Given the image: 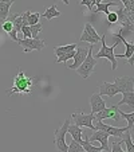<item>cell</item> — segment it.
I'll return each instance as SVG.
<instances>
[{"mask_svg":"<svg viewBox=\"0 0 134 152\" xmlns=\"http://www.w3.org/2000/svg\"><path fill=\"white\" fill-rule=\"evenodd\" d=\"M32 82L34 80L31 77H27L23 70H19V73L14 77V85L7 94H30L32 90Z\"/></svg>","mask_w":134,"mask_h":152,"instance_id":"6da1fadb","label":"cell"},{"mask_svg":"<svg viewBox=\"0 0 134 152\" xmlns=\"http://www.w3.org/2000/svg\"><path fill=\"white\" fill-rule=\"evenodd\" d=\"M115 43L113 45V46H106V37L105 35H102L101 37V42H102V47H101V50L97 53V55H95L94 58H97V59H99V58H106V59H109L111 62V70H117V58H115V54H114V49L118 46V45H121V40L118 39V38H115Z\"/></svg>","mask_w":134,"mask_h":152,"instance_id":"7a4b0ae2","label":"cell"},{"mask_svg":"<svg viewBox=\"0 0 134 152\" xmlns=\"http://www.w3.org/2000/svg\"><path fill=\"white\" fill-rule=\"evenodd\" d=\"M93 47H94V45H91V46L88 47L87 57H86V59L83 61L82 65L77 69V73L82 78H85V80H87V78L94 73L95 66H97V63H98V59L94 58V55H93Z\"/></svg>","mask_w":134,"mask_h":152,"instance_id":"3957f363","label":"cell"},{"mask_svg":"<svg viewBox=\"0 0 134 152\" xmlns=\"http://www.w3.org/2000/svg\"><path fill=\"white\" fill-rule=\"evenodd\" d=\"M70 118H66L64 123H63V125L60 126V128L55 129V139H54V144L55 147H56V149L59 152H67V149H69V144L66 143V135H67V131H69V126H70Z\"/></svg>","mask_w":134,"mask_h":152,"instance_id":"277c9868","label":"cell"},{"mask_svg":"<svg viewBox=\"0 0 134 152\" xmlns=\"http://www.w3.org/2000/svg\"><path fill=\"white\" fill-rule=\"evenodd\" d=\"M71 120L74 121L75 125L80 126H86V128H90L93 131H97L95 129V125H94V120H95V115L94 113H90V115H85L80 109H77L74 113L71 115Z\"/></svg>","mask_w":134,"mask_h":152,"instance_id":"5b68a950","label":"cell"},{"mask_svg":"<svg viewBox=\"0 0 134 152\" xmlns=\"http://www.w3.org/2000/svg\"><path fill=\"white\" fill-rule=\"evenodd\" d=\"M16 42L23 47L24 53H31V51H34V50L40 51V50H43L44 47H46L44 40L39 39V38H38V39H32V38H30V39H24V38L23 39H19V38H17Z\"/></svg>","mask_w":134,"mask_h":152,"instance_id":"8992f818","label":"cell"},{"mask_svg":"<svg viewBox=\"0 0 134 152\" xmlns=\"http://www.w3.org/2000/svg\"><path fill=\"white\" fill-rule=\"evenodd\" d=\"M80 42H87L90 45H97L101 42V35L95 31V28L91 26V23H86L83 34L80 35Z\"/></svg>","mask_w":134,"mask_h":152,"instance_id":"52a82bcc","label":"cell"},{"mask_svg":"<svg viewBox=\"0 0 134 152\" xmlns=\"http://www.w3.org/2000/svg\"><path fill=\"white\" fill-rule=\"evenodd\" d=\"M115 86L118 89V93H127L134 92V77H129V75H123V77H117L114 81Z\"/></svg>","mask_w":134,"mask_h":152,"instance_id":"ba28073f","label":"cell"},{"mask_svg":"<svg viewBox=\"0 0 134 152\" xmlns=\"http://www.w3.org/2000/svg\"><path fill=\"white\" fill-rule=\"evenodd\" d=\"M95 121V129H99V131H105L107 132L110 136H114V137H122L123 132L127 131V126H123V128H117V126H111V125H106L102 123V120H94Z\"/></svg>","mask_w":134,"mask_h":152,"instance_id":"9c48e42d","label":"cell"},{"mask_svg":"<svg viewBox=\"0 0 134 152\" xmlns=\"http://www.w3.org/2000/svg\"><path fill=\"white\" fill-rule=\"evenodd\" d=\"M109 137H110V135H109L107 132H105V131H99V129H97V131H94V133L91 135V137L88 139V140H91V143H94V141H97V143L101 144V147H102V151L105 152H110V145H109Z\"/></svg>","mask_w":134,"mask_h":152,"instance_id":"30bf717a","label":"cell"},{"mask_svg":"<svg viewBox=\"0 0 134 152\" xmlns=\"http://www.w3.org/2000/svg\"><path fill=\"white\" fill-rule=\"evenodd\" d=\"M105 118H113L115 121H121L120 109L117 105H111L110 108H105L103 110L95 115V120H105Z\"/></svg>","mask_w":134,"mask_h":152,"instance_id":"8fae6325","label":"cell"},{"mask_svg":"<svg viewBox=\"0 0 134 152\" xmlns=\"http://www.w3.org/2000/svg\"><path fill=\"white\" fill-rule=\"evenodd\" d=\"M87 53H88L87 47L77 46V49H75V55H74V63H72L71 66H69V69L77 70L78 67H79L80 65L83 63V61L86 59V57H87Z\"/></svg>","mask_w":134,"mask_h":152,"instance_id":"7c38bea8","label":"cell"},{"mask_svg":"<svg viewBox=\"0 0 134 152\" xmlns=\"http://www.w3.org/2000/svg\"><path fill=\"white\" fill-rule=\"evenodd\" d=\"M90 105H91V113L97 115L98 112H101L106 108V101L103 100L99 93H94L90 97Z\"/></svg>","mask_w":134,"mask_h":152,"instance_id":"4fadbf2b","label":"cell"},{"mask_svg":"<svg viewBox=\"0 0 134 152\" xmlns=\"http://www.w3.org/2000/svg\"><path fill=\"white\" fill-rule=\"evenodd\" d=\"M99 94L113 98L115 94H118V89L114 82H103L99 85Z\"/></svg>","mask_w":134,"mask_h":152,"instance_id":"5bb4252c","label":"cell"},{"mask_svg":"<svg viewBox=\"0 0 134 152\" xmlns=\"http://www.w3.org/2000/svg\"><path fill=\"white\" fill-rule=\"evenodd\" d=\"M67 133H70V135H71V137H72V140H75L77 143H80V141L83 140V137H82L83 129L80 128V126L75 125V124H70Z\"/></svg>","mask_w":134,"mask_h":152,"instance_id":"9a60e30c","label":"cell"},{"mask_svg":"<svg viewBox=\"0 0 134 152\" xmlns=\"http://www.w3.org/2000/svg\"><path fill=\"white\" fill-rule=\"evenodd\" d=\"M8 20H9V22H12L15 31H16V32H22L23 20H24V12H22V14H16V15H12Z\"/></svg>","mask_w":134,"mask_h":152,"instance_id":"2e32d148","label":"cell"},{"mask_svg":"<svg viewBox=\"0 0 134 152\" xmlns=\"http://www.w3.org/2000/svg\"><path fill=\"white\" fill-rule=\"evenodd\" d=\"M77 43H70V45H63V46H58V47H54V53L55 55L58 57H62V55L67 54V53L72 51V50L77 49Z\"/></svg>","mask_w":134,"mask_h":152,"instance_id":"e0dca14e","label":"cell"},{"mask_svg":"<svg viewBox=\"0 0 134 152\" xmlns=\"http://www.w3.org/2000/svg\"><path fill=\"white\" fill-rule=\"evenodd\" d=\"M79 144L83 147L85 152H99V151H102V147L101 145H94L93 143H90V140L87 139V136H85V139H83Z\"/></svg>","mask_w":134,"mask_h":152,"instance_id":"ac0fdd59","label":"cell"},{"mask_svg":"<svg viewBox=\"0 0 134 152\" xmlns=\"http://www.w3.org/2000/svg\"><path fill=\"white\" fill-rule=\"evenodd\" d=\"M12 3L14 1H0V22L3 23L4 20L8 18V12H9V8H11Z\"/></svg>","mask_w":134,"mask_h":152,"instance_id":"d6986e66","label":"cell"},{"mask_svg":"<svg viewBox=\"0 0 134 152\" xmlns=\"http://www.w3.org/2000/svg\"><path fill=\"white\" fill-rule=\"evenodd\" d=\"M111 6H120V3H118V1H107V3H105V1H103V3H98L97 4V8L94 10V12L95 14H99V12H103V14H106L107 15L109 12V8H110Z\"/></svg>","mask_w":134,"mask_h":152,"instance_id":"ffe728a7","label":"cell"},{"mask_svg":"<svg viewBox=\"0 0 134 152\" xmlns=\"http://www.w3.org/2000/svg\"><path fill=\"white\" fill-rule=\"evenodd\" d=\"M129 105L131 108V109H134V92H127V93H123V97H122V100L118 102V105L117 106H120V105Z\"/></svg>","mask_w":134,"mask_h":152,"instance_id":"44dd1931","label":"cell"},{"mask_svg":"<svg viewBox=\"0 0 134 152\" xmlns=\"http://www.w3.org/2000/svg\"><path fill=\"white\" fill-rule=\"evenodd\" d=\"M60 15H62V12L58 11L56 6H55V4H52L51 7H49V8L46 10V12H43L42 16H44L47 20H51L52 18H59Z\"/></svg>","mask_w":134,"mask_h":152,"instance_id":"7402d4cb","label":"cell"},{"mask_svg":"<svg viewBox=\"0 0 134 152\" xmlns=\"http://www.w3.org/2000/svg\"><path fill=\"white\" fill-rule=\"evenodd\" d=\"M121 139H122V141L125 143V145H126V152H134V143H133V140H131V137H130L129 129L123 132V135H122V137Z\"/></svg>","mask_w":134,"mask_h":152,"instance_id":"603a6c76","label":"cell"},{"mask_svg":"<svg viewBox=\"0 0 134 152\" xmlns=\"http://www.w3.org/2000/svg\"><path fill=\"white\" fill-rule=\"evenodd\" d=\"M120 115H121V117H123L126 120V123H127V128L130 129L131 126L134 125V112H131V113H126V112H123L122 109H120Z\"/></svg>","mask_w":134,"mask_h":152,"instance_id":"cb8c5ba5","label":"cell"},{"mask_svg":"<svg viewBox=\"0 0 134 152\" xmlns=\"http://www.w3.org/2000/svg\"><path fill=\"white\" fill-rule=\"evenodd\" d=\"M42 30H43V26H42V23H36V24H34V26H30V31H31V38L32 39H38L39 38V34L42 32Z\"/></svg>","mask_w":134,"mask_h":152,"instance_id":"d4e9b609","label":"cell"},{"mask_svg":"<svg viewBox=\"0 0 134 152\" xmlns=\"http://www.w3.org/2000/svg\"><path fill=\"white\" fill-rule=\"evenodd\" d=\"M42 15L39 14V12H31V14L27 16V24L28 26H34V24L39 23V19Z\"/></svg>","mask_w":134,"mask_h":152,"instance_id":"484cf974","label":"cell"},{"mask_svg":"<svg viewBox=\"0 0 134 152\" xmlns=\"http://www.w3.org/2000/svg\"><path fill=\"white\" fill-rule=\"evenodd\" d=\"M67 152H85V149H83V147L80 145L79 143H77L75 140H72L71 143H70Z\"/></svg>","mask_w":134,"mask_h":152,"instance_id":"4316f807","label":"cell"},{"mask_svg":"<svg viewBox=\"0 0 134 152\" xmlns=\"http://www.w3.org/2000/svg\"><path fill=\"white\" fill-rule=\"evenodd\" d=\"M121 144H122V141L120 140V137H118V140H115V141H113V145L110 147V152H125L122 149V145H121Z\"/></svg>","mask_w":134,"mask_h":152,"instance_id":"83f0119b","label":"cell"},{"mask_svg":"<svg viewBox=\"0 0 134 152\" xmlns=\"http://www.w3.org/2000/svg\"><path fill=\"white\" fill-rule=\"evenodd\" d=\"M106 16H107L109 24H117L118 23V15H117V12H109Z\"/></svg>","mask_w":134,"mask_h":152,"instance_id":"f1b7e54d","label":"cell"},{"mask_svg":"<svg viewBox=\"0 0 134 152\" xmlns=\"http://www.w3.org/2000/svg\"><path fill=\"white\" fill-rule=\"evenodd\" d=\"M1 28H3L7 34H9V32L14 30V24H12V22H9V20H4L3 23H1Z\"/></svg>","mask_w":134,"mask_h":152,"instance_id":"f546056e","label":"cell"},{"mask_svg":"<svg viewBox=\"0 0 134 152\" xmlns=\"http://www.w3.org/2000/svg\"><path fill=\"white\" fill-rule=\"evenodd\" d=\"M22 34H23L24 39H30V38H31V31H30V26H23V27H22Z\"/></svg>","mask_w":134,"mask_h":152,"instance_id":"4dcf8cb0","label":"cell"},{"mask_svg":"<svg viewBox=\"0 0 134 152\" xmlns=\"http://www.w3.org/2000/svg\"><path fill=\"white\" fill-rule=\"evenodd\" d=\"M123 12H125L126 16L131 20V23L134 24V11H130V10H125V8H123Z\"/></svg>","mask_w":134,"mask_h":152,"instance_id":"1f68e13d","label":"cell"},{"mask_svg":"<svg viewBox=\"0 0 134 152\" xmlns=\"http://www.w3.org/2000/svg\"><path fill=\"white\" fill-rule=\"evenodd\" d=\"M8 35H9V38H11L12 40H15V42H16V40H17V32L15 31V30H12V31L9 32Z\"/></svg>","mask_w":134,"mask_h":152,"instance_id":"d6a6232c","label":"cell"},{"mask_svg":"<svg viewBox=\"0 0 134 152\" xmlns=\"http://www.w3.org/2000/svg\"><path fill=\"white\" fill-rule=\"evenodd\" d=\"M120 1L123 4V8H125V10H129V0H120Z\"/></svg>","mask_w":134,"mask_h":152,"instance_id":"836d02e7","label":"cell"},{"mask_svg":"<svg viewBox=\"0 0 134 152\" xmlns=\"http://www.w3.org/2000/svg\"><path fill=\"white\" fill-rule=\"evenodd\" d=\"M129 133H130V137H131V140H133V143H134V125L129 129Z\"/></svg>","mask_w":134,"mask_h":152,"instance_id":"e575fe53","label":"cell"},{"mask_svg":"<svg viewBox=\"0 0 134 152\" xmlns=\"http://www.w3.org/2000/svg\"><path fill=\"white\" fill-rule=\"evenodd\" d=\"M127 62H129V65H130V66H134V53H133V55H131V57L127 59Z\"/></svg>","mask_w":134,"mask_h":152,"instance_id":"d590c367","label":"cell"},{"mask_svg":"<svg viewBox=\"0 0 134 152\" xmlns=\"http://www.w3.org/2000/svg\"><path fill=\"white\" fill-rule=\"evenodd\" d=\"M129 10L134 11V0H129Z\"/></svg>","mask_w":134,"mask_h":152,"instance_id":"8d00e7d4","label":"cell"},{"mask_svg":"<svg viewBox=\"0 0 134 152\" xmlns=\"http://www.w3.org/2000/svg\"><path fill=\"white\" fill-rule=\"evenodd\" d=\"M105 1H109V0H105ZM94 3L98 4V3H103V1H102V0H94Z\"/></svg>","mask_w":134,"mask_h":152,"instance_id":"74e56055","label":"cell"},{"mask_svg":"<svg viewBox=\"0 0 134 152\" xmlns=\"http://www.w3.org/2000/svg\"><path fill=\"white\" fill-rule=\"evenodd\" d=\"M62 1L66 4V6H69V4H70V0H62Z\"/></svg>","mask_w":134,"mask_h":152,"instance_id":"f35d334b","label":"cell"},{"mask_svg":"<svg viewBox=\"0 0 134 152\" xmlns=\"http://www.w3.org/2000/svg\"><path fill=\"white\" fill-rule=\"evenodd\" d=\"M3 1H14V0H3Z\"/></svg>","mask_w":134,"mask_h":152,"instance_id":"ab89813d","label":"cell"},{"mask_svg":"<svg viewBox=\"0 0 134 152\" xmlns=\"http://www.w3.org/2000/svg\"><path fill=\"white\" fill-rule=\"evenodd\" d=\"M99 152H105V151H99Z\"/></svg>","mask_w":134,"mask_h":152,"instance_id":"60d3db41","label":"cell"},{"mask_svg":"<svg viewBox=\"0 0 134 152\" xmlns=\"http://www.w3.org/2000/svg\"><path fill=\"white\" fill-rule=\"evenodd\" d=\"M0 1H1V0H0Z\"/></svg>","mask_w":134,"mask_h":152,"instance_id":"b9f144b4","label":"cell"}]
</instances>
